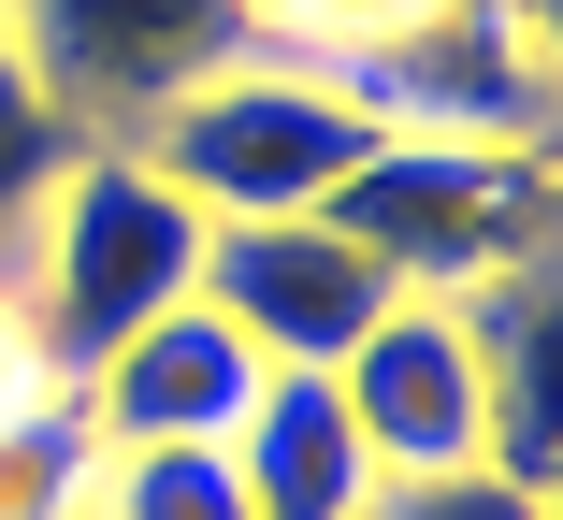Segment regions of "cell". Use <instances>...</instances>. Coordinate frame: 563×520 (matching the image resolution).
Masks as SVG:
<instances>
[{
    "mask_svg": "<svg viewBox=\"0 0 563 520\" xmlns=\"http://www.w3.org/2000/svg\"><path fill=\"white\" fill-rule=\"evenodd\" d=\"M376 101L347 73H318L289 44H246V58H217L188 101H159V117L131 131V159L188 202L202 232H232V218H318L332 188H347L376 159Z\"/></svg>",
    "mask_w": 563,
    "mask_h": 520,
    "instance_id": "6da1fadb",
    "label": "cell"
},
{
    "mask_svg": "<svg viewBox=\"0 0 563 520\" xmlns=\"http://www.w3.org/2000/svg\"><path fill=\"white\" fill-rule=\"evenodd\" d=\"M202 289V218L131 159V145H73L58 188L30 202V333L58 362V390L87 362H117L145 319H174V303Z\"/></svg>",
    "mask_w": 563,
    "mask_h": 520,
    "instance_id": "7a4b0ae2",
    "label": "cell"
},
{
    "mask_svg": "<svg viewBox=\"0 0 563 520\" xmlns=\"http://www.w3.org/2000/svg\"><path fill=\"white\" fill-rule=\"evenodd\" d=\"M390 289L463 303L520 261H549V145H448V131H390L347 188L318 202Z\"/></svg>",
    "mask_w": 563,
    "mask_h": 520,
    "instance_id": "3957f363",
    "label": "cell"
},
{
    "mask_svg": "<svg viewBox=\"0 0 563 520\" xmlns=\"http://www.w3.org/2000/svg\"><path fill=\"white\" fill-rule=\"evenodd\" d=\"M246 0H0V58L73 145H131L159 101L246 58Z\"/></svg>",
    "mask_w": 563,
    "mask_h": 520,
    "instance_id": "277c9868",
    "label": "cell"
},
{
    "mask_svg": "<svg viewBox=\"0 0 563 520\" xmlns=\"http://www.w3.org/2000/svg\"><path fill=\"white\" fill-rule=\"evenodd\" d=\"M188 303H217V319L261 347V376H332L405 289L332 218H232V232H202V289Z\"/></svg>",
    "mask_w": 563,
    "mask_h": 520,
    "instance_id": "5b68a950",
    "label": "cell"
},
{
    "mask_svg": "<svg viewBox=\"0 0 563 520\" xmlns=\"http://www.w3.org/2000/svg\"><path fill=\"white\" fill-rule=\"evenodd\" d=\"M332 390H347V420L376 449V477H463L492 463V405H477V347H463V303H390V319L332 362Z\"/></svg>",
    "mask_w": 563,
    "mask_h": 520,
    "instance_id": "8992f818",
    "label": "cell"
},
{
    "mask_svg": "<svg viewBox=\"0 0 563 520\" xmlns=\"http://www.w3.org/2000/svg\"><path fill=\"white\" fill-rule=\"evenodd\" d=\"M246 390H261V347L217 319V303H174L117 362L73 376V420H87V449H232Z\"/></svg>",
    "mask_w": 563,
    "mask_h": 520,
    "instance_id": "52a82bcc",
    "label": "cell"
},
{
    "mask_svg": "<svg viewBox=\"0 0 563 520\" xmlns=\"http://www.w3.org/2000/svg\"><path fill=\"white\" fill-rule=\"evenodd\" d=\"M232 477H246V520H362L376 506V449H362L332 376H261L246 390Z\"/></svg>",
    "mask_w": 563,
    "mask_h": 520,
    "instance_id": "ba28073f",
    "label": "cell"
},
{
    "mask_svg": "<svg viewBox=\"0 0 563 520\" xmlns=\"http://www.w3.org/2000/svg\"><path fill=\"white\" fill-rule=\"evenodd\" d=\"M549 261H520V275H492V289H463V347H477V405H492V477H520V491H549L563 477V405H549Z\"/></svg>",
    "mask_w": 563,
    "mask_h": 520,
    "instance_id": "9c48e42d",
    "label": "cell"
},
{
    "mask_svg": "<svg viewBox=\"0 0 563 520\" xmlns=\"http://www.w3.org/2000/svg\"><path fill=\"white\" fill-rule=\"evenodd\" d=\"M448 15H463V0H246V30L318 58V73H362V58H390V44L448 30Z\"/></svg>",
    "mask_w": 563,
    "mask_h": 520,
    "instance_id": "30bf717a",
    "label": "cell"
},
{
    "mask_svg": "<svg viewBox=\"0 0 563 520\" xmlns=\"http://www.w3.org/2000/svg\"><path fill=\"white\" fill-rule=\"evenodd\" d=\"M362 520H549V491H520V477L463 463V477H376V506H362Z\"/></svg>",
    "mask_w": 563,
    "mask_h": 520,
    "instance_id": "8fae6325",
    "label": "cell"
},
{
    "mask_svg": "<svg viewBox=\"0 0 563 520\" xmlns=\"http://www.w3.org/2000/svg\"><path fill=\"white\" fill-rule=\"evenodd\" d=\"M58 159H73V131H58V117H44V101L15 87V58H0V232H15V218H30V202L58 188Z\"/></svg>",
    "mask_w": 563,
    "mask_h": 520,
    "instance_id": "7c38bea8",
    "label": "cell"
},
{
    "mask_svg": "<svg viewBox=\"0 0 563 520\" xmlns=\"http://www.w3.org/2000/svg\"><path fill=\"white\" fill-rule=\"evenodd\" d=\"M44 405H73L58 390V362H44V333H30V303H15V275H0V449H15Z\"/></svg>",
    "mask_w": 563,
    "mask_h": 520,
    "instance_id": "4fadbf2b",
    "label": "cell"
}]
</instances>
